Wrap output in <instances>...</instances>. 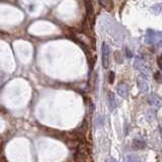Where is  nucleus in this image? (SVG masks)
Segmentation results:
<instances>
[{"mask_svg": "<svg viewBox=\"0 0 162 162\" xmlns=\"http://www.w3.org/2000/svg\"><path fill=\"white\" fill-rule=\"evenodd\" d=\"M146 42L148 44L156 45V46L162 47V33L148 31L146 33Z\"/></svg>", "mask_w": 162, "mask_h": 162, "instance_id": "obj_1", "label": "nucleus"}, {"mask_svg": "<svg viewBox=\"0 0 162 162\" xmlns=\"http://www.w3.org/2000/svg\"><path fill=\"white\" fill-rule=\"evenodd\" d=\"M101 62L103 68L107 69L109 64V47L107 43H103L101 46Z\"/></svg>", "mask_w": 162, "mask_h": 162, "instance_id": "obj_2", "label": "nucleus"}, {"mask_svg": "<svg viewBox=\"0 0 162 162\" xmlns=\"http://www.w3.org/2000/svg\"><path fill=\"white\" fill-rule=\"evenodd\" d=\"M147 101L150 103V105L156 107V109H160L162 107V98L159 95L155 93H151L147 98Z\"/></svg>", "mask_w": 162, "mask_h": 162, "instance_id": "obj_3", "label": "nucleus"}, {"mask_svg": "<svg viewBox=\"0 0 162 162\" xmlns=\"http://www.w3.org/2000/svg\"><path fill=\"white\" fill-rule=\"evenodd\" d=\"M135 67L141 72V73H142V75H144V76H148L149 75L148 67H147L146 63L143 62L141 59H137V60L135 61Z\"/></svg>", "mask_w": 162, "mask_h": 162, "instance_id": "obj_4", "label": "nucleus"}, {"mask_svg": "<svg viewBox=\"0 0 162 162\" xmlns=\"http://www.w3.org/2000/svg\"><path fill=\"white\" fill-rule=\"evenodd\" d=\"M117 92L120 96L124 98H127L128 95H129V86L126 84V83L122 82L120 84H118L117 86Z\"/></svg>", "mask_w": 162, "mask_h": 162, "instance_id": "obj_5", "label": "nucleus"}, {"mask_svg": "<svg viewBox=\"0 0 162 162\" xmlns=\"http://www.w3.org/2000/svg\"><path fill=\"white\" fill-rule=\"evenodd\" d=\"M138 87H139V90L141 91V92H146V91H148L149 89V86L148 84H147V82L145 81L144 79H142V78H139L138 79Z\"/></svg>", "mask_w": 162, "mask_h": 162, "instance_id": "obj_6", "label": "nucleus"}, {"mask_svg": "<svg viewBox=\"0 0 162 162\" xmlns=\"http://www.w3.org/2000/svg\"><path fill=\"white\" fill-rule=\"evenodd\" d=\"M133 145L134 147L137 149H144L145 147H146V143H145V141L142 140V139H135V140L133 141Z\"/></svg>", "mask_w": 162, "mask_h": 162, "instance_id": "obj_7", "label": "nucleus"}, {"mask_svg": "<svg viewBox=\"0 0 162 162\" xmlns=\"http://www.w3.org/2000/svg\"><path fill=\"white\" fill-rule=\"evenodd\" d=\"M107 100H109V105H111V109H113L117 107V100H115V94L109 92V97H107Z\"/></svg>", "mask_w": 162, "mask_h": 162, "instance_id": "obj_8", "label": "nucleus"}, {"mask_svg": "<svg viewBox=\"0 0 162 162\" xmlns=\"http://www.w3.org/2000/svg\"><path fill=\"white\" fill-rule=\"evenodd\" d=\"M127 162H141V160L136 155H129L127 157Z\"/></svg>", "mask_w": 162, "mask_h": 162, "instance_id": "obj_9", "label": "nucleus"}, {"mask_svg": "<svg viewBox=\"0 0 162 162\" xmlns=\"http://www.w3.org/2000/svg\"><path fill=\"white\" fill-rule=\"evenodd\" d=\"M122 54H121V52H119V51H117L115 53V61L117 62H119V63H122Z\"/></svg>", "mask_w": 162, "mask_h": 162, "instance_id": "obj_10", "label": "nucleus"}, {"mask_svg": "<svg viewBox=\"0 0 162 162\" xmlns=\"http://www.w3.org/2000/svg\"><path fill=\"white\" fill-rule=\"evenodd\" d=\"M157 64H158V67L162 70V55H160L159 57L157 58Z\"/></svg>", "mask_w": 162, "mask_h": 162, "instance_id": "obj_11", "label": "nucleus"}, {"mask_svg": "<svg viewBox=\"0 0 162 162\" xmlns=\"http://www.w3.org/2000/svg\"><path fill=\"white\" fill-rule=\"evenodd\" d=\"M115 81V73L113 71L109 72V83H113Z\"/></svg>", "mask_w": 162, "mask_h": 162, "instance_id": "obj_12", "label": "nucleus"}, {"mask_svg": "<svg viewBox=\"0 0 162 162\" xmlns=\"http://www.w3.org/2000/svg\"><path fill=\"white\" fill-rule=\"evenodd\" d=\"M126 52H127V56H128V58H131V57H132V55H131V54H130L129 49H126Z\"/></svg>", "mask_w": 162, "mask_h": 162, "instance_id": "obj_13", "label": "nucleus"}, {"mask_svg": "<svg viewBox=\"0 0 162 162\" xmlns=\"http://www.w3.org/2000/svg\"><path fill=\"white\" fill-rule=\"evenodd\" d=\"M111 162H118L115 159H111Z\"/></svg>", "mask_w": 162, "mask_h": 162, "instance_id": "obj_14", "label": "nucleus"}, {"mask_svg": "<svg viewBox=\"0 0 162 162\" xmlns=\"http://www.w3.org/2000/svg\"><path fill=\"white\" fill-rule=\"evenodd\" d=\"M160 135H161V138H162V128H161V130H160Z\"/></svg>", "mask_w": 162, "mask_h": 162, "instance_id": "obj_15", "label": "nucleus"}]
</instances>
